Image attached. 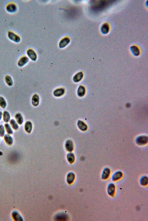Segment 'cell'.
<instances>
[{"label":"cell","mask_w":148,"mask_h":221,"mask_svg":"<svg viewBox=\"0 0 148 221\" xmlns=\"http://www.w3.org/2000/svg\"><path fill=\"white\" fill-rule=\"evenodd\" d=\"M113 1L111 0L94 1L92 3L91 8L95 12H99L108 7Z\"/></svg>","instance_id":"obj_1"},{"label":"cell","mask_w":148,"mask_h":221,"mask_svg":"<svg viewBox=\"0 0 148 221\" xmlns=\"http://www.w3.org/2000/svg\"><path fill=\"white\" fill-rule=\"evenodd\" d=\"M8 37L10 40L15 43H19L21 41V38L20 36L13 32L9 31L8 33Z\"/></svg>","instance_id":"obj_2"},{"label":"cell","mask_w":148,"mask_h":221,"mask_svg":"<svg viewBox=\"0 0 148 221\" xmlns=\"http://www.w3.org/2000/svg\"><path fill=\"white\" fill-rule=\"evenodd\" d=\"M148 142V138L145 136H140L136 139V142L140 145H143L147 144Z\"/></svg>","instance_id":"obj_3"},{"label":"cell","mask_w":148,"mask_h":221,"mask_svg":"<svg viewBox=\"0 0 148 221\" xmlns=\"http://www.w3.org/2000/svg\"><path fill=\"white\" fill-rule=\"evenodd\" d=\"M6 11L9 13H14L16 12L17 10L16 5L13 3H10L7 5L6 7Z\"/></svg>","instance_id":"obj_4"},{"label":"cell","mask_w":148,"mask_h":221,"mask_svg":"<svg viewBox=\"0 0 148 221\" xmlns=\"http://www.w3.org/2000/svg\"><path fill=\"white\" fill-rule=\"evenodd\" d=\"M28 56L31 60L35 61L36 60L37 56L36 53L32 49H28L27 52Z\"/></svg>","instance_id":"obj_5"},{"label":"cell","mask_w":148,"mask_h":221,"mask_svg":"<svg viewBox=\"0 0 148 221\" xmlns=\"http://www.w3.org/2000/svg\"><path fill=\"white\" fill-rule=\"evenodd\" d=\"M65 147L67 151L71 152L74 149V144L73 141L70 140H67L65 144Z\"/></svg>","instance_id":"obj_6"},{"label":"cell","mask_w":148,"mask_h":221,"mask_svg":"<svg viewBox=\"0 0 148 221\" xmlns=\"http://www.w3.org/2000/svg\"><path fill=\"white\" fill-rule=\"evenodd\" d=\"M29 61V58L26 56H24L19 60L17 64L19 67H22L25 65Z\"/></svg>","instance_id":"obj_7"},{"label":"cell","mask_w":148,"mask_h":221,"mask_svg":"<svg viewBox=\"0 0 148 221\" xmlns=\"http://www.w3.org/2000/svg\"><path fill=\"white\" fill-rule=\"evenodd\" d=\"M77 125L79 129L82 131H85L87 130L88 128L87 125L83 122L82 121L79 120L77 122Z\"/></svg>","instance_id":"obj_8"},{"label":"cell","mask_w":148,"mask_h":221,"mask_svg":"<svg viewBox=\"0 0 148 221\" xmlns=\"http://www.w3.org/2000/svg\"><path fill=\"white\" fill-rule=\"evenodd\" d=\"M70 41V39L68 38H66L62 40L59 44V47L60 48H64L66 46Z\"/></svg>","instance_id":"obj_9"},{"label":"cell","mask_w":148,"mask_h":221,"mask_svg":"<svg viewBox=\"0 0 148 221\" xmlns=\"http://www.w3.org/2000/svg\"><path fill=\"white\" fill-rule=\"evenodd\" d=\"M65 90L63 88H58L54 92L53 94L56 97H59L62 96L64 94Z\"/></svg>","instance_id":"obj_10"},{"label":"cell","mask_w":148,"mask_h":221,"mask_svg":"<svg viewBox=\"0 0 148 221\" xmlns=\"http://www.w3.org/2000/svg\"><path fill=\"white\" fill-rule=\"evenodd\" d=\"M33 128V124L30 121H27L24 125L25 130L29 133H31Z\"/></svg>","instance_id":"obj_11"},{"label":"cell","mask_w":148,"mask_h":221,"mask_svg":"<svg viewBox=\"0 0 148 221\" xmlns=\"http://www.w3.org/2000/svg\"><path fill=\"white\" fill-rule=\"evenodd\" d=\"M39 99L38 95L35 94L33 95L32 99V103L34 106L36 107L38 105L39 102Z\"/></svg>","instance_id":"obj_12"},{"label":"cell","mask_w":148,"mask_h":221,"mask_svg":"<svg viewBox=\"0 0 148 221\" xmlns=\"http://www.w3.org/2000/svg\"><path fill=\"white\" fill-rule=\"evenodd\" d=\"M83 76V74L82 72H79L74 76L73 78L74 82L75 83L80 82L82 80Z\"/></svg>","instance_id":"obj_13"},{"label":"cell","mask_w":148,"mask_h":221,"mask_svg":"<svg viewBox=\"0 0 148 221\" xmlns=\"http://www.w3.org/2000/svg\"><path fill=\"white\" fill-rule=\"evenodd\" d=\"M4 139L5 142L8 145H11L13 144V138L10 135L6 134L4 135Z\"/></svg>","instance_id":"obj_14"},{"label":"cell","mask_w":148,"mask_h":221,"mask_svg":"<svg viewBox=\"0 0 148 221\" xmlns=\"http://www.w3.org/2000/svg\"><path fill=\"white\" fill-rule=\"evenodd\" d=\"M115 186L113 184H111L109 185L108 188V192L109 195L113 196L115 192Z\"/></svg>","instance_id":"obj_15"},{"label":"cell","mask_w":148,"mask_h":221,"mask_svg":"<svg viewBox=\"0 0 148 221\" xmlns=\"http://www.w3.org/2000/svg\"><path fill=\"white\" fill-rule=\"evenodd\" d=\"M85 89L83 86H80L77 91V94L80 97H83L85 93Z\"/></svg>","instance_id":"obj_16"},{"label":"cell","mask_w":148,"mask_h":221,"mask_svg":"<svg viewBox=\"0 0 148 221\" xmlns=\"http://www.w3.org/2000/svg\"><path fill=\"white\" fill-rule=\"evenodd\" d=\"M15 118L18 124L20 125L22 124L24 122V119L22 114L20 113H17L15 115Z\"/></svg>","instance_id":"obj_17"},{"label":"cell","mask_w":148,"mask_h":221,"mask_svg":"<svg viewBox=\"0 0 148 221\" xmlns=\"http://www.w3.org/2000/svg\"><path fill=\"white\" fill-rule=\"evenodd\" d=\"M110 173V169L108 168H106L104 170L103 172L102 175V179H106L108 178Z\"/></svg>","instance_id":"obj_18"},{"label":"cell","mask_w":148,"mask_h":221,"mask_svg":"<svg viewBox=\"0 0 148 221\" xmlns=\"http://www.w3.org/2000/svg\"><path fill=\"white\" fill-rule=\"evenodd\" d=\"M3 119L5 122L8 123L10 119V116L9 113L8 111H5L3 114Z\"/></svg>","instance_id":"obj_19"},{"label":"cell","mask_w":148,"mask_h":221,"mask_svg":"<svg viewBox=\"0 0 148 221\" xmlns=\"http://www.w3.org/2000/svg\"><path fill=\"white\" fill-rule=\"evenodd\" d=\"M101 31L104 34H106L108 33L109 31V25L107 23L103 24L101 28Z\"/></svg>","instance_id":"obj_20"},{"label":"cell","mask_w":148,"mask_h":221,"mask_svg":"<svg viewBox=\"0 0 148 221\" xmlns=\"http://www.w3.org/2000/svg\"><path fill=\"white\" fill-rule=\"evenodd\" d=\"M12 216L14 220L16 221H22L23 219L21 216L17 212H14L12 213Z\"/></svg>","instance_id":"obj_21"},{"label":"cell","mask_w":148,"mask_h":221,"mask_svg":"<svg viewBox=\"0 0 148 221\" xmlns=\"http://www.w3.org/2000/svg\"><path fill=\"white\" fill-rule=\"evenodd\" d=\"M75 177V175L73 173L71 172L69 173L67 178V181L68 183L70 184L73 183Z\"/></svg>","instance_id":"obj_22"},{"label":"cell","mask_w":148,"mask_h":221,"mask_svg":"<svg viewBox=\"0 0 148 221\" xmlns=\"http://www.w3.org/2000/svg\"><path fill=\"white\" fill-rule=\"evenodd\" d=\"M123 174L122 172L119 171L116 172L112 176V179L113 181H116L120 179L122 177Z\"/></svg>","instance_id":"obj_23"},{"label":"cell","mask_w":148,"mask_h":221,"mask_svg":"<svg viewBox=\"0 0 148 221\" xmlns=\"http://www.w3.org/2000/svg\"><path fill=\"white\" fill-rule=\"evenodd\" d=\"M130 49H131L132 52L134 55L135 56H138L140 54V50H139L138 47L136 46H132L130 48Z\"/></svg>","instance_id":"obj_24"},{"label":"cell","mask_w":148,"mask_h":221,"mask_svg":"<svg viewBox=\"0 0 148 221\" xmlns=\"http://www.w3.org/2000/svg\"><path fill=\"white\" fill-rule=\"evenodd\" d=\"M67 158L70 164L73 163L74 161L75 158L74 155L73 153H69L68 154Z\"/></svg>","instance_id":"obj_25"},{"label":"cell","mask_w":148,"mask_h":221,"mask_svg":"<svg viewBox=\"0 0 148 221\" xmlns=\"http://www.w3.org/2000/svg\"><path fill=\"white\" fill-rule=\"evenodd\" d=\"M10 124L12 128L14 130H17L19 128L18 123L14 119H12L10 121Z\"/></svg>","instance_id":"obj_26"},{"label":"cell","mask_w":148,"mask_h":221,"mask_svg":"<svg viewBox=\"0 0 148 221\" xmlns=\"http://www.w3.org/2000/svg\"><path fill=\"white\" fill-rule=\"evenodd\" d=\"M4 127L7 133L9 135H12L13 133V131L12 130L11 127L8 123H5L4 125Z\"/></svg>","instance_id":"obj_27"},{"label":"cell","mask_w":148,"mask_h":221,"mask_svg":"<svg viewBox=\"0 0 148 221\" xmlns=\"http://www.w3.org/2000/svg\"><path fill=\"white\" fill-rule=\"evenodd\" d=\"M5 81L8 86H12L13 84V80L10 76L7 75L5 77Z\"/></svg>","instance_id":"obj_28"},{"label":"cell","mask_w":148,"mask_h":221,"mask_svg":"<svg viewBox=\"0 0 148 221\" xmlns=\"http://www.w3.org/2000/svg\"><path fill=\"white\" fill-rule=\"evenodd\" d=\"M6 106V102L4 98L2 97H0V106L3 109H4Z\"/></svg>","instance_id":"obj_29"},{"label":"cell","mask_w":148,"mask_h":221,"mask_svg":"<svg viewBox=\"0 0 148 221\" xmlns=\"http://www.w3.org/2000/svg\"><path fill=\"white\" fill-rule=\"evenodd\" d=\"M141 184L142 185H147L148 183V178L147 177L145 176L143 177L141 180Z\"/></svg>","instance_id":"obj_30"},{"label":"cell","mask_w":148,"mask_h":221,"mask_svg":"<svg viewBox=\"0 0 148 221\" xmlns=\"http://www.w3.org/2000/svg\"><path fill=\"white\" fill-rule=\"evenodd\" d=\"M5 134V127L2 125H0V137H4Z\"/></svg>","instance_id":"obj_31"},{"label":"cell","mask_w":148,"mask_h":221,"mask_svg":"<svg viewBox=\"0 0 148 221\" xmlns=\"http://www.w3.org/2000/svg\"><path fill=\"white\" fill-rule=\"evenodd\" d=\"M66 216L63 215H60L57 217V219L59 220H64V219H66Z\"/></svg>","instance_id":"obj_32"},{"label":"cell","mask_w":148,"mask_h":221,"mask_svg":"<svg viewBox=\"0 0 148 221\" xmlns=\"http://www.w3.org/2000/svg\"><path fill=\"white\" fill-rule=\"evenodd\" d=\"M2 115L3 114L2 112L1 111H0V121H1L2 118Z\"/></svg>","instance_id":"obj_33"},{"label":"cell","mask_w":148,"mask_h":221,"mask_svg":"<svg viewBox=\"0 0 148 221\" xmlns=\"http://www.w3.org/2000/svg\"><path fill=\"white\" fill-rule=\"evenodd\" d=\"M3 153L2 152H1L0 151V155H2L3 154Z\"/></svg>","instance_id":"obj_34"},{"label":"cell","mask_w":148,"mask_h":221,"mask_svg":"<svg viewBox=\"0 0 148 221\" xmlns=\"http://www.w3.org/2000/svg\"></svg>","instance_id":"obj_35"}]
</instances>
